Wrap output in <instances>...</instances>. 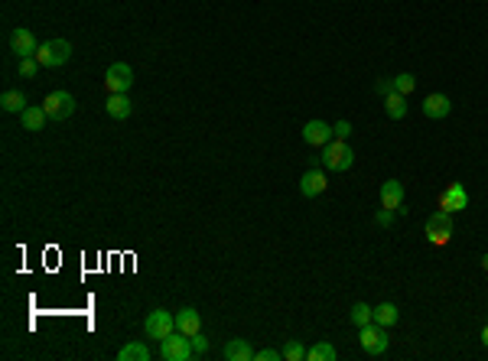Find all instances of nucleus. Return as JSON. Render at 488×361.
I'll list each match as a JSON object with an SVG mask.
<instances>
[{
	"label": "nucleus",
	"mask_w": 488,
	"mask_h": 361,
	"mask_svg": "<svg viewBox=\"0 0 488 361\" xmlns=\"http://www.w3.org/2000/svg\"><path fill=\"white\" fill-rule=\"evenodd\" d=\"M351 163H355V150L349 147V140L332 137L323 147V166L325 170H332V173H345V170H351Z\"/></svg>",
	"instance_id": "obj_1"
},
{
	"label": "nucleus",
	"mask_w": 488,
	"mask_h": 361,
	"mask_svg": "<svg viewBox=\"0 0 488 361\" xmlns=\"http://www.w3.org/2000/svg\"><path fill=\"white\" fill-rule=\"evenodd\" d=\"M36 59L43 69H62L72 59V43L69 39H46L36 49Z\"/></svg>",
	"instance_id": "obj_2"
},
{
	"label": "nucleus",
	"mask_w": 488,
	"mask_h": 361,
	"mask_svg": "<svg viewBox=\"0 0 488 361\" xmlns=\"http://www.w3.org/2000/svg\"><path fill=\"white\" fill-rule=\"evenodd\" d=\"M452 231H456V224H452L450 212H443V209H439V212H433L430 218H426V241H430V244H437V248L450 244Z\"/></svg>",
	"instance_id": "obj_3"
},
{
	"label": "nucleus",
	"mask_w": 488,
	"mask_h": 361,
	"mask_svg": "<svg viewBox=\"0 0 488 361\" xmlns=\"http://www.w3.org/2000/svg\"><path fill=\"white\" fill-rule=\"evenodd\" d=\"M160 358L163 361H189V358H196V351H192V338L183 336V332L176 329L173 336H166L160 342Z\"/></svg>",
	"instance_id": "obj_4"
},
{
	"label": "nucleus",
	"mask_w": 488,
	"mask_h": 361,
	"mask_svg": "<svg viewBox=\"0 0 488 361\" xmlns=\"http://www.w3.org/2000/svg\"><path fill=\"white\" fill-rule=\"evenodd\" d=\"M358 332H362L358 342H362V349H364L368 358H381V355L388 351V332H384V325L368 323V325H362Z\"/></svg>",
	"instance_id": "obj_5"
},
{
	"label": "nucleus",
	"mask_w": 488,
	"mask_h": 361,
	"mask_svg": "<svg viewBox=\"0 0 488 361\" xmlns=\"http://www.w3.org/2000/svg\"><path fill=\"white\" fill-rule=\"evenodd\" d=\"M43 111H46L49 121H65V117H72V114H75V98H72V91H52V95H46Z\"/></svg>",
	"instance_id": "obj_6"
},
{
	"label": "nucleus",
	"mask_w": 488,
	"mask_h": 361,
	"mask_svg": "<svg viewBox=\"0 0 488 361\" xmlns=\"http://www.w3.org/2000/svg\"><path fill=\"white\" fill-rule=\"evenodd\" d=\"M143 329H147V338H153V342H163L166 336H173V332H176V316H173V312H166V310H153L150 316H147Z\"/></svg>",
	"instance_id": "obj_7"
},
{
	"label": "nucleus",
	"mask_w": 488,
	"mask_h": 361,
	"mask_svg": "<svg viewBox=\"0 0 488 361\" xmlns=\"http://www.w3.org/2000/svg\"><path fill=\"white\" fill-rule=\"evenodd\" d=\"M134 85V69L127 62H114L108 72H104V88L111 95H127V88Z\"/></svg>",
	"instance_id": "obj_8"
},
{
	"label": "nucleus",
	"mask_w": 488,
	"mask_h": 361,
	"mask_svg": "<svg viewBox=\"0 0 488 361\" xmlns=\"http://www.w3.org/2000/svg\"><path fill=\"white\" fill-rule=\"evenodd\" d=\"M439 209H443V212H450V215L469 209V192L463 189V183H450V186L439 192Z\"/></svg>",
	"instance_id": "obj_9"
},
{
	"label": "nucleus",
	"mask_w": 488,
	"mask_h": 361,
	"mask_svg": "<svg viewBox=\"0 0 488 361\" xmlns=\"http://www.w3.org/2000/svg\"><path fill=\"white\" fill-rule=\"evenodd\" d=\"M10 49L16 52V59H33L36 49H39V43H36V36H33L26 26H16V30L10 33Z\"/></svg>",
	"instance_id": "obj_10"
},
{
	"label": "nucleus",
	"mask_w": 488,
	"mask_h": 361,
	"mask_svg": "<svg viewBox=\"0 0 488 361\" xmlns=\"http://www.w3.org/2000/svg\"><path fill=\"white\" fill-rule=\"evenodd\" d=\"M303 140H306V147L323 150L332 140V124H325V121H306L303 124Z\"/></svg>",
	"instance_id": "obj_11"
},
{
	"label": "nucleus",
	"mask_w": 488,
	"mask_h": 361,
	"mask_svg": "<svg viewBox=\"0 0 488 361\" xmlns=\"http://www.w3.org/2000/svg\"><path fill=\"white\" fill-rule=\"evenodd\" d=\"M325 186H329V179H325L323 170H306L300 179V192L306 199H316V196H323Z\"/></svg>",
	"instance_id": "obj_12"
},
{
	"label": "nucleus",
	"mask_w": 488,
	"mask_h": 361,
	"mask_svg": "<svg viewBox=\"0 0 488 361\" xmlns=\"http://www.w3.org/2000/svg\"><path fill=\"white\" fill-rule=\"evenodd\" d=\"M381 205L391 209V212H407V209H404V186L397 179H388V183L381 186Z\"/></svg>",
	"instance_id": "obj_13"
},
{
	"label": "nucleus",
	"mask_w": 488,
	"mask_h": 361,
	"mask_svg": "<svg viewBox=\"0 0 488 361\" xmlns=\"http://www.w3.org/2000/svg\"><path fill=\"white\" fill-rule=\"evenodd\" d=\"M176 329L183 332V336H199L202 332V319H199V310H192V306H183V310L176 312Z\"/></svg>",
	"instance_id": "obj_14"
},
{
	"label": "nucleus",
	"mask_w": 488,
	"mask_h": 361,
	"mask_svg": "<svg viewBox=\"0 0 488 361\" xmlns=\"http://www.w3.org/2000/svg\"><path fill=\"white\" fill-rule=\"evenodd\" d=\"M450 111H452L450 95H430V98L423 101V114L430 117V121H443Z\"/></svg>",
	"instance_id": "obj_15"
},
{
	"label": "nucleus",
	"mask_w": 488,
	"mask_h": 361,
	"mask_svg": "<svg viewBox=\"0 0 488 361\" xmlns=\"http://www.w3.org/2000/svg\"><path fill=\"white\" fill-rule=\"evenodd\" d=\"M254 355H257V351L251 349L244 338H228L225 342V358L228 361H254Z\"/></svg>",
	"instance_id": "obj_16"
},
{
	"label": "nucleus",
	"mask_w": 488,
	"mask_h": 361,
	"mask_svg": "<svg viewBox=\"0 0 488 361\" xmlns=\"http://www.w3.org/2000/svg\"><path fill=\"white\" fill-rule=\"evenodd\" d=\"M104 111L111 114L114 121H127L130 117V101H127V95H111L104 101Z\"/></svg>",
	"instance_id": "obj_17"
},
{
	"label": "nucleus",
	"mask_w": 488,
	"mask_h": 361,
	"mask_svg": "<svg viewBox=\"0 0 488 361\" xmlns=\"http://www.w3.org/2000/svg\"><path fill=\"white\" fill-rule=\"evenodd\" d=\"M117 358L121 361H150V345H143V342H127L124 349L117 351Z\"/></svg>",
	"instance_id": "obj_18"
},
{
	"label": "nucleus",
	"mask_w": 488,
	"mask_h": 361,
	"mask_svg": "<svg viewBox=\"0 0 488 361\" xmlns=\"http://www.w3.org/2000/svg\"><path fill=\"white\" fill-rule=\"evenodd\" d=\"M384 114H388L391 121H401L404 114H407V98L397 95V91H391L388 98H384Z\"/></svg>",
	"instance_id": "obj_19"
},
{
	"label": "nucleus",
	"mask_w": 488,
	"mask_h": 361,
	"mask_svg": "<svg viewBox=\"0 0 488 361\" xmlns=\"http://www.w3.org/2000/svg\"><path fill=\"white\" fill-rule=\"evenodd\" d=\"M397 319H401V310H397L394 303H381V306H375V323L377 325L388 329V325H394Z\"/></svg>",
	"instance_id": "obj_20"
},
{
	"label": "nucleus",
	"mask_w": 488,
	"mask_h": 361,
	"mask_svg": "<svg viewBox=\"0 0 488 361\" xmlns=\"http://www.w3.org/2000/svg\"><path fill=\"white\" fill-rule=\"evenodd\" d=\"M20 121H23L26 130H43L49 117H46V111H43V108H26V111L20 114Z\"/></svg>",
	"instance_id": "obj_21"
},
{
	"label": "nucleus",
	"mask_w": 488,
	"mask_h": 361,
	"mask_svg": "<svg viewBox=\"0 0 488 361\" xmlns=\"http://www.w3.org/2000/svg\"><path fill=\"white\" fill-rule=\"evenodd\" d=\"M0 108L7 114H23L26 111V98L20 91H3V98H0Z\"/></svg>",
	"instance_id": "obj_22"
},
{
	"label": "nucleus",
	"mask_w": 488,
	"mask_h": 361,
	"mask_svg": "<svg viewBox=\"0 0 488 361\" xmlns=\"http://www.w3.org/2000/svg\"><path fill=\"white\" fill-rule=\"evenodd\" d=\"M351 323L358 325V329L368 323H375V310H371L368 303H355V306H351Z\"/></svg>",
	"instance_id": "obj_23"
},
{
	"label": "nucleus",
	"mask_w": 488,
	"mask_h": 361,
	"mask_svg": "<svg viewBox=\"0 0 488 361\" xmlns=\"http://www.w3.org/2000/svg\"><path fill=\"white\" fill-rule=\"evenodd\" d=\"M306 361H336V349L329 342H316L310 355H306Z\"/></svg>",
	"instance_id": "obj_24"
},
{
	"label": "nucleus",
	"mask_w": 488,
	"mask_h": 361,
	"mask_svg": "<svg viewBox=\"0 0 488 361\" xmlns=\"http://www.w3.org/2000/svg\"><path fill=\"white\" fill-rule=\"evenodd\" d=\"M413 88H417V78H413L410 72H401L397 78H394V91H397V95H404V98H410Z\"/></svg>",
	"instance_id": "obj_25"
},
{
	"label": "nucleus",
	"mask_w": 488,
	"mask_h": 361,
	"mask_svg": "<svg viewBox=\"0 0 488 361\" xmlns=\"http://www.w3.org/2000/svg\"><path fill=\"white\" fill-rule=\"evenodd\" d=\"M306 355H310V349L303 342H287L283 345V358L287 361H306Z\"/></svg>",
	"instance_id": "obj_26"
},
{
	"label": "nucleus",
	"mask_w": 488,
	"mask_h": 361,
	"mask_svg": "<svg viewBox=\"0 0 488 361\" xmlns=\"http://www.w3.org/2000/svg\"><path fill=\"white\" fill-rule=\"evenodd\" d=\"M39 69H43V65H39L36 56H33V59H20V75H23V78H33Z\"/></svg>",
	"instance_id": "obj_27"
},
{
	"label": "nucleus",
	"mask_w": 488,
	"mask_h": 361,
	"mask_svg": "<svg viewBox=\"0 0 488 361\" xmlns=\"http://www.w3.org/2000/svg\"><path fill=\"white\" fill-rule=\"evenodd\" d=\"M332 137L349 140L351 137V124H349V121H338V124H332Z\"/></svg>",
	"instance_id": "obj_28"
},
{
	"label": "nucleus",
	"mask_w": 488,
	"mask_h": 361,
	"mask_svg": "<svg viewBox=\"0 0 488 361\" xmlns=\"http://www.w3.org/2000/svg\"><path fill=\"white\" fill-rule=\"evenodd\" d=\"M283 358V351H277V349H264L254 355V361H280Z\"/></svg>",
	"instance_id": "obj_29"
},
{
	"label": "nucleus",
	"mask_w": 488,
	"mask_h": 361,
	"mask_svg": "<svg viewBox=\"0 0 488 361\" xmlns=\"http://www.w3.org/2000/svg\"><path fill=\"white\" fill-rule=\"evenodd\" d=\"M394 215H397V212H391V209H384V205H381V212L375 215V222H377V224H384V228H388V224L394 222Z\"/></svg>",
	"instance_id": "obj_30"
},
{
	"label": "nucleus",
	"mask_w": 488,
	"mask_h": 361,
	"mask_svg": "<svg viewBox=\"0 0 488 361\" xmlns=\"http://www.w3.org/2000/svg\"><path fill=\"white\" fill-rule=\"evenodd\" d=\"M192 351H196V355H205V351H209V342L202 338V332L199 336H192Z\"/></svg>",
	"instance_id": "obj_31"
},
{
	"label": "nucleus",
	"mask_w": 488,
	"mask_h": 361,
	"mask_svg": "<svg viewBox=\"0 0 488 361\" xmlns=\"http://www.w3.org/2000/svg\"><path fill=\"white\" fill-rule=\"evenodd\" d=\"M375 91H377V95H384V98H388L391 91H394V78H391V82H388V78H381V82L375 85Z\"/></svg>",
	"instance_id": "obj_32"
},
{
	"label": "nucleus",
	"mask_w": 488,
	"mask_h": 361,
	"mask_svg": "<svg viewBox=\"0 0 488 361\" xmlns=\"http://www.w3.org/2000/svg\"><path fill=\"white\" fill-rule=\"evenodd\" d=\"M482 345H485V349H488V325H485V329H482Z\"/></svg>",
	"instance_id": "obj_33"
},
{
	"label": "nucleus",
	"mask_w": 488,
	"mask_h": 361,
	"mask_svg": "<svg viewBox=\"0 0 488 361\" xmlns=\"http://www.w3.org/2000/svg\"><path fill=\"white\" fill-rule=\"evenodd\" d=\"M482 270H485V274H488V254H485V257H482Z\"/></svg>",
	"instance_id": "obj_34"
}]
</instances>
